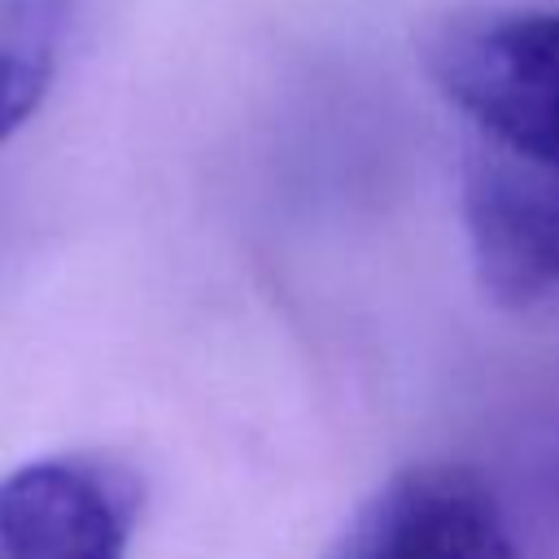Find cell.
Wrapping results in <instances>:
<instances>
[{
  "instance_id": "6da1fadb",
  "label": "cell",
  "mask_w": 559,
  "mask_h": 559,
  "mask_svg": "<svg viewBox=\"0 0 559 559\" xmlns=\"http://www.w3.org/2000/svg\"><path fill=\"white\" fill-rule=\"evenodd\" d=\"M428 66L489 144L559 162V13L463 17L437 35Z\"/></svg>"
},
{
  "instance_id": "7a4b0ae2",
  "label": "cell",
  "mask_w": 559,
  "mask_h": 559,
  "mask_svg": "<svg viewBox=\"0 0 559 559\" xmlns=\"http://www.w3.org/2000/svg\"><path fill=\"white\" fill-rule=\"evenodd\" d=\"M463 223L485 293L511 314L559 319V162L485 140L467 166Z\"/></svg>"
},
{
  "instance_id": "3957f363",
  "label": "cell",
  "mask_w": 559,
  "mask_h": 559,
  "mask_svg": "<svg viewBox=\"0 0 559 559\" xmlns=\"http://www.w3.org/2000/svg\"><path fill=\"white\" fill-rule=\"evenodd\" d=\"M328 559H524L493 485L463 463L393 472L341 528Z\"/></svg>"
},
{
  "instance_id": "277c9868",
  "label": "cell",
  "mask_w": 559,
  "mask_h": 559,
  "mask_svg": "<svg viewBox=\"0 0 559 559\" xmlns=\"http://www.w3.org/2000/svg\"><path fill=\"white\" fill-rule=\"evenodd\" d=\"M135 520L140 485L105 459H35L0 480V559H127Z\"/></svg>"
},
{
  "instance_id": "5b68a950",
  "label": "cell",
  "mask_w": 559,
  "mask_h": 559,
  "mask_svg": "<svg viewBox=\"0 0 559 559\" xmlns=\"http://www.w3.org/2000/svg\"><path fill=\"white\" fill-rule=\"evenodd\" d=\"M74 0H0V144L44 105Z\"/></svg>"
}]
</instances>
